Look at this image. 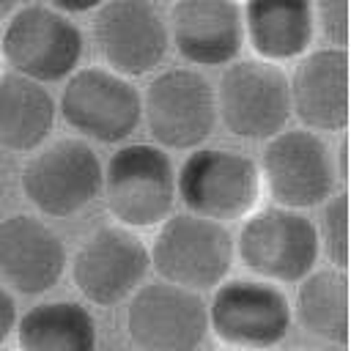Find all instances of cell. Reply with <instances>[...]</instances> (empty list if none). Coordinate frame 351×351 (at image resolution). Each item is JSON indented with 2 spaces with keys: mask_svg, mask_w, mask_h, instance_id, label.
Segmentation results:
<instances>
[{
  "mask_svg": "<svg viewBox=\"0 0 351 351\" xmlns=\"http://www.w3.org/2000/svg\"><path fill=\"white\" fill-rule=\"evenodd\" d=\"M263 181L258 162L233 148H192L176 173V197L189 214L233 222L258 208Z\"/></svg>",
  "mask_w": 351,
  "mask_h": 351,
  "instance_id": "obj_1",
  "label": "cell"
},
{
  "mask_svg": "<svg viewBox=\"0 0 351 351\" xmlns=\"http://www.w3.org/2000/svg\"><path fill=\"white\" fill-rule=\"evenodd\" d=\"M233 252L261 280L274 285H291L307 277L321 255L315 222L307 214L285 206L255 208L244 217Z\"/></svg>",
  "mask_w": 351,
  "mask_h": 351,
  "instance_id": "obj_2",
  "label": "cell"
},
{
  "mask_svg": "<svg viewBox=\"0 0 351 351\" xmlns=\"http://www.w3.org/2000/svg\"><path fill=\"white\" fill-rule=\"evenodd\" d=\"M101 192L118 225L132 230L156 228L176 206V167L159 145H121L104 167Z\"/></svg>",
  "mask_w": 351,
  "mask_h": 351,
  "instance_id": "obj_3",
  "label": "cell"
},
{
  "mask_svg": "<svg viewBox=\"0 0 351 351\" xmlns=\"http://www.w3.org/2000/svg\"><path fill=\"white\" fill-rule=\"evenodd\" d=\"M217 118L241 140L263 143L291 121L288 74L280 63L261 58H236L225 66L214 88Z\"/></svg>",
  "mask_w": 351,
  "mask_h": 351,
  "instance_id": "obj_4",
  "label": "cell"
},
{
  "mask_svg": "<svg viewBox=\"0 0 351 351\" xmlns=\"http://www.w3.org/2000/svg\"><path fill=\"white\" fill-rule=\"evenodd\" d=\"M0 52L11 71L49 85L80 69L85 38L69 14L47 3H30L5 19Z\"/></svg>",
  "mask_w": 351,
  "mask_h": 351,
  "instance_id": "obj_5",
  "label": "cell"
},
{
  "mask_svg": "<svg viewBox=\"0 0 351 351\" xmlns=\"http://www.w3.org/2000/svg\"><path fill=\"white\" fill-rule=\"evenodd\" d=\"M156 239L151 252V266L162 280L189 288L208 291L217 288L233 266V236L222 222L181 211L170 214L156 225Z\"/></svg>",
  "mask_w": 351,
  "mask_h": 351,
  "instance_id": "obj_6",
  "label": "cell"
},
{
  "mask_svg": "<svg viewBox=\"0 0 351 351\" xmlns=\"http://www.w3.org/2000/svg\"><path fill=\"white\" fill-rule=\"evenodd\" d=\"M143 121L159 148L192 151L217 126L214 85L197 69H165L140 93Z\"/></svg>",
  "mask_w": 351,
  "mask_h": 351,
  "instance_id": "obj_7",
  "label": "cell"
},
{
  "mask_svg": "<svg viewBox=\"0 0 351 351\" xmlns=\"http://www.w3.org/2000/svg\"><path fill=\"white\" fill-rule=\"evenodd\" d=\"M208 332L230 348L266 351L280 346L293 324L285 291L269 280H222L211 296Z\"/></svg>",
  "mask_w": 351,
  "mask_h": 351,
  "instance_id": "obj_8",
  "label": "cell"
},
{
  "mask_svg": "<svg viewBox=\"0 0 351 351\" xmlns=\"http://www.w3.org/2000/svg\"><path fill=\"white\" fill-rule=\"evenodd\" d=\"M258 170L274 206L296 211L321 206L337 184L329 145L318 132L304 126L269 137Z\"/></svg>",
  "mask_w": 351,
  "mask_h": 351,
  "instance_id": "obj_9",
  "label": "cell"
},
{
  "mask_svg": "<svg viewBox=\"0 0 351 351\" xmlns=\"http://www.w3.org/2000/svg\"><path fill=\"white\" fill-rule=\"evenodd\" d=\"M99 154L77 137L36 148L22 170L25 197L47 217H74L101 195Z\"/></svg>",
  "mask_w": 351,
  "mask_h": 351,
  "instance_id": "obj_10",
  "label": "cell"
},
{
  "mask_svg": "<svg viewBox=\"0 0 351 351\" xmlns=\"http://www.w3.org/2000/svg\"><path fill=\"white\" fill-rule=\"evenodd\" d=\"M58 110L74 132L96 143H121L143 121V99L129 77L85 66L63 80Z\"/></svg>",
  "mask_w": 351,
  "mask_h": 351,
  "instance_id": "obj_11",
  "label": "cell"
},
{
  "mask_svg": "<svg viewBox=\"0 0 351 351\" xmlns=\"http://www.w3.org/2000/svg\"><path fill=\"white\" fill-rule=\"evenodd\" d=\"M93 41L104 66L121 77L156 71L170 52V30L154 0H104L93 14Z\"/></svg>",
  "mask_w": 351,
  "mask_h": 351,
  "instance_id": "obj_12",
  "label": "cell"
},
{
  "mask_svg": "<svg viewBox=\"0 0 351 351\" xmlns=\"http://www.w3.org/2000/svg\"><path fill=\"white\" fill-rule=\"evenodd\" d=\"M126 335L140 351H197L208 335V307L197 291L143 282L129 296Z\"/></svg>",
  "mask_w": 351,
  "mask_h": 351,
  "instance_id": "obj_13",
  "label": "cell"
},
{
  "mask_svg": "<svg viewBox=\"0 0 351 351\" xmlns=\"http://www.w3.org/2000/svg\"><path fill=\"white\" fill-rule=\"evenodd\" d=\"M148 244L123 225L93 230L71 261V277L80 293L99 307L126 302L148 277Z\"/></svg>",
  "mask_w": 351,
  "mask_h": 351,
  "instance_id": "obj_14",
  "label": "cell"
},
{
  "mask_svg": "<svg viewBox=\"0 0 351 351\" xmlns=\"http://www.w3.org/2000/svg\"><path fill=\"white\" fill-rule=\"evenodd\" d=\"M170 47L192 66H228L244 47L239 0H173Z\"/></svg>",
  "mask_w": 351,
  "mask_h": 351,
  "instance_id": "obj_15",
  "label": "cell"
},
{
  "mask_svg": "<svg viewBox=\"0 0 351 351\" xmlns=\"http://www.w3.org/2000/svg\"><path fill=\"white\" fill-rule=\"evenodd\" d=\"M291 115L313 132H343L348 126V49L318 47L296 58L288 77Z\"/></svg>",
  "mask_w": 351,
  "mask_h": 351,
  "instance_id": "obj_16",
  "label": "cell"
},
{
  "mask_svg": "<svg viewBox=\"0 0 351 351\" xmlns=\"http://www.w3.org/2000/svg\"><path fill=\"white\" fill-rule=\"evenodd\" d=\"M66 271L60 236L38 217L14 214L0 219V282L25 296L47 293Z\"/></svg>",
  "mask_w": 351,
  "mask_h": 351,
  "instance_id": "obj_17",
  "label": "cell"
},
{
  "mask_svg": "<svg viewBox=\"0 0 351 351\" xmlns=\"http://www.w3.org/2000/svg\"><path fill=\"white\" fill-rule=\"evenodd\" d=\"M244 44L261 60L288 63L313 49V0H244Z\"/></svg>",
  "mask_w": 351,
  "mask_h": 351,
  "instance_id": "obj_18",
  "label": "cell"
},
{
  "mask_svg": "<svg viewBox=\"0 0 351 351\" xmlns=\"http://www.w3.org/2000/svg\"><path fill=\"white\" fill-rule=\"evenodd\" d=\"M58 104L52 93L16 71L0 74V148L30 154L44 145L55 126Z\"/></svg>",
  "mask_w": 351,
  "mask_h": 351,
  "instance_id": "obj_19",
  "label": "cell"
},
{
  "mask_svg": "<svg viewBox=\"0 0 351 351\" xmlns=\"http://www.w3.org/2000/svg\"><path fill=\"white\" fill-rule=\"evenodd\" d=\"M19 351H96V321L90 310L71 299L33 304L16 318Z\"/></svg>",
  "mask_w": 351,
  "mask_h": 351,
  "instance_id": "obj_20",
  "label": "cell"
},
{
  "mask_svg": "<svg viewBox=\"0 0 351 351\" xmlns=\"http://www.w3.org/2000/svg\"><path fill=\"white\" fill-rule=\"evenodd\" d=\"M296 321L315 337L346 346L348 343V277L346 269H313L296 282L293 299Z\"/></svg>",
  "mask_w": 351,
  "mask_h": 351,
  "instance_id": "obj_21",
  "label": "cell"
},
{
  "mask_svg": "<svg viewBox=\"0 0 351 351\" xmlns=\"http://www.w3.org/2000/svg\"><path fill=\"white\" fill-rule=\"evenodd\" d=\"M318 247L329 258V266H348V195L346 189L332 192L321 203V219L315 225Z\"/></svg>",
  "mask_w": 351,
  "mask_h": 351,
  "instance_id": "obj_22",
  "label": "cell"
},
{
  "mask_svg": "<svg viewBox=\"0 0 351 351\" xmlns=\"http://www.w3.org/2000/svg\"><path fill=\"white\" fill-rule=\"evenodd\" d=\"M313 19L329 47H348V0H313Z\"/></svg>",
  "mask_w": 351,
  "mask_h": 351,
  "instance_id": "obj_23",
  "label": "cell"
},
{
  "mask_svg": "<svg viewBox=\"0 0 351 351\" xmlns=\"http://www.w3.org/2000/svg\"><path fill=\"white\" fill-rule=\"evenodd\" d=\"M16 302L11 296V291L5 285H0V343L8 340V335L14 332L16 326Z\"/></svg>",
  "mask_w": 351,
  "mask_h": 351,
  "instance_id": "obj_24",
  "label": "cell"
},
{
  "mask_svg": "<svg viewBox=\"0 0 351 351\" xmlns=\"http://www.w3.org/2000/svg\"><path fill=\"white\" fill-rule=\"evenodd\" d=\"M44 3L63 14H88V11H96L104 0H44Z\"/></svg>",
  "mask_w": 351,
  "mask_h": 351,
  "instance_id": "obj_25",
  "label": "cell"
},
{
  "mask_svg": "<svg viewBox=\"0 0 351 351\" xmlns=\"http://www.w3.org/2000/svg\"><path fill=\"white\" fill-rule=\"evenodd\" d=\"M346 159H348V140H346V134L340 137V145H337V151L332 154V162H335V176H337V181H348V165H346Z\"/></svg>",
  "mask_w": 351,
  "mask_h": 351,
  "instance_id": "obj_26",
  "label": "cell"
},
{
  "mask_svg": "<svg viewBox=\"0 0 351 351\" xmlns=\"http://www.w3.org/2000/svg\"><path fill=\"white\" fill-rule=\"evenodd\" d=\"M16 11V0H0V22H5Z\"/></svg>",
  "mask_w": 351,
  "mask_h": 351,
  "instance_id": "obj_27",
  "label": "cell"
},
{
  "mask_svg": "<svg viewBox=\"0 0 351 351\" xmlns=\"http://www.w3.org/2000/svg\"><path fill=\"white\" fill-rule=\"evenodd\" d=\"M324 351H346V346H329V348H324Z\"/></svg>",
  "mask_w": 351,
  "mask_h": 351,
  "instance_id": "obj_28",
  "label": "cell"
}]
</instances>
